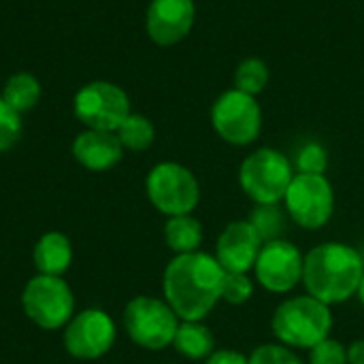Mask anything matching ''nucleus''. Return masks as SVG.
<instances>
[{
	"label": "nucleus",
	"instance_id": "nucleus-29",
	"mask_svg": "<svg viewBox=\"0 0 364 364\" xmlns=\"http://www.w3.org/2000/svg\"><path fill=\"white\" fill-rule=\"evenodd\" d=\"M348 364H364V339L354 341L348 348Z\"/></svg>",
	"mask_w": 364,
	"mask_h": 364
},
{
	"label": "nucleus",
	"instance_id": "nucleus-9",
	"mask_svg": "<svg viewBox=\"0 0 364 364\" xmlns=\"http://www.w3.org/2000/svg\"><path fill=\"white\" fill-rule=\"evenodd\" d=\"M211 124L220 139L243 147L258 139L262 128V111L256 96L241 90H228L218 96L211 107Z\"/></svg>",
	"mask_w": 364,
	"mask_h": 364
},
{
	"label": "nucleus",
	"instance_id": "nucleus-26",
	"mask_svg": "<svg viewBox=\"0 0 364 364\" xmlns=\"http://www.w3.org/2000/svg\"><path fill=\"white\" fill-rule=\"evenodd\" d=\"M250 364H303L301 358L284 343H267L258 346L252 356Z\"/></svg>",
	"mask_w": 364,
	"mask_h": 364
},
{
	"label": "nucleus",
	"instance_id": "nucleus-11",
	"mask_svg": "<svg viewBox=\"0 0 364 364\" xmlns=\"http://www.w3.org/2000/svg\"><path fill=\"white\" fill-rule=\"evenodd\" d=\"M64 348L77 360H96L111 352L117 328L102 309H83L64 326Z\"/></svg>",
	"mask_w": 364,
	"mask_h": 364
},
{
	"label": "nucleus",
	"instance_id": "nucleus-1",
	"mask_svg": "<svg viewBox=\"0 0 364 364\" xmlns=\"http://www.w3.org/2000/svg\"><path fill=\"white\" fill-rule=\"evenodd\" d=\"M226 271L205 252L175 256L162 277L164 301L181 322H203L222 301Z\"/></svg>",
	"mask_w": 364,
	"mask_h": 364
},
{
	"label": "nucleus",
	"instance_id": "nucleus-3",
	"mask_svg": "<svg viewBox=\"0 0 364 364\" xmlns=\"http://www.w3.org/2000/svg\"><path fill=\"white\" fill-rule=\"evenodd\" d=\"M273 335L288 348L311 350L331 335V307L309 294L292 296L279 303L271 320Z\"/></svg>",
	"mask_w": 364,
	"mask_h": 364
},
{
	"label": "nucleus",
	"instance_id": "nucleus-4",
	"mask_svg": "<svg viewBox=\"0 0 364 364\" xmlns=\"http://www.w3.org/2000/svg\"><path fill=\"white\" fill-rule=\"evenodd\" d=\"M294 179L292 162L277 149L250 154L239 168V186L256 205H279Z\"/></svg>",
	"mask_w": 364,
	"mask_h": 364
},
{
	"label": "nucleus",
	"instance_id": "nucleus-5",
	"mask_svg": "<svg viewBox=\"0 0 364 364\" xmlns=\"http://www.w3.org/2000/svg\"><path fill=\"white\" fill-rule=\"evenodd\" d=\"M124 328L139 348L160 352L173 346L179 318L166 301L156 296H134L124 309Z\"/></svg>",
	"mask_w": 364,
	"mask_h": 364
},
{
	"label": "nucleus",
	"instance_id": "nucleus-10",
	"mask_svg": "<svg viewBox=\"0 0 364 364\" xmlns=\"http://www.w3.org/2000/svg\"><path fill=\"white\" fill-rule=\"evenodd\" d=\"M286 211L292 222L305 230H320L335 211V192L324 175L296 173L286 196Z\"/></svg>",
	"mask_w": 364,
	"mask_h": 364
},
{
	"label": "nucleus",
	"instance_id": "nucleus-14",
	"mask_svg": "<svg viewBox=\"0 0 364 364\" xmlns=\"http://www.w3.org/2000/svg\"><path fill=\"white\" fill-rule=\"evenodd\" d=\"M262 245L264 243L250 220H239L228 224L218 237L215 260L226 273H247L254 269Z\"/></svg>",
	"mask_w": 364,
	"mask_h": 364
},
{
	"label": "nucleus",
	"instance_id": "nucleus-2",
	"mask_svg": "<svg viewBox=\"0 0 364 364\" xmlns=\"http://www.w3.org/2000/svg\"><path fill=\"white\" fill-rule=\"evenodd\" d=\"M363 275V256L339 241L320 243L303 260V284L307 294L328 307L356 296Z\"/></svg>",
	"mask_w": 364,
	"mask_h": 364
},
{
	"label": "nucleus",
	"instance_id": "nucleus-12",
	"mask_svg": "<svg viewBox=\"0 0 364 364\" xmlns=\"http://www.w3.org/2000/svg\"><path fill=\"white\" fill-rule=\"evenodd\" d=\"M303 260L305 258L296 245L286 239H277L262 245L254 273L264 290L273 294H288L299 282H303Z\"/></svg>",
	"mask_w": 364,
	"mask_h": 364
},
{
	"label": "nucleus",
	"instance_id": "nucleus-28",
	"mask_svg": "<svg viewBox=\"0 0 364 364\" xmlns=\"http://www.w3.org/2000/svg\"><path fill=\"white\" fill-rule=\"evenodd\" d=\"M205 364H250V358H245L241 352L235 350H215Z\"/></svg>",
	"mask_w": 364,
	"mask_h": 364
},
{
	"label": "nucleus",
	"instance_id": "nucleus-6",
	"mask_svg": "<svg viewBox=\"0 0 364 364\" xmlns=\"http://www.w3.org/2000/svg\"><path fill=\"white\" fill-rule=\"evenodd\" d=\"M21 307L28 320L43 331L64 328L75 316V296L70 286L55 275H34L23 292Z\"/></svg>",
	"mask_w": 364,
	"mask_h": 364
},
{
	"label": "nucleus",
	"instance_id": "nucleus-8",
	"mask_svg": "<svg viewBox=\"0 0 364 364\" xmlns=\"http://www.w3.org/2000/svg\"><path fill=\"white\" fill-rule=\"evenodd\" d=\"M75 117L90 130L115 132L132 113L128 94L111 81L85 83L73 100Z\"/></svg>",
	"mask_w": 364,
	"mask_h": 364
},
{
	"label": "nucleus",
	"instance_id": "nucleus-24",
	"mask_svg": "<svg viewBox=\"0 0 364 364\" xmlns=\"http://www.w3.org/2000/svg\"><path fill=\"white\" fill-rule=\"evenodd\" d=\"M21 136V115L0 96V154L15 147Z\"/></svg>",
	"mask_w": 364,
	"mask_h": 364
},
{
	"label": "nucleus",
	"instance_id": "nucleus-17",
	"mask_svg": "<svg viewBox=\"0 0 364 364\" xmlns=\"http://www.w3.org/2000/svg\"><path fill=\"white\" fill-rule=\"evenodd\" d=\"M173 348L188 360H207L215 352V337L203 322H179Z\"/></svg>",
	"mask_w": 364,
	"mask_h": 364
},
{
	"label": "nucleus",
	"instance_id": "nucleus-23",
	"mask_svg": "<svg viewBox=\"0 0 364 364\" xmlns=\"http://www.w3.org/2000/svg\"><path fill=\"white\" fill-rule=\"evenodd\" d=\"M254 294V282L247 277V273H226L224 286H222V301L230 305H243Z\"/></svg>",
	"mask_w": 364,
	"mask_h": 364
},
{
	"label": "nucleus",
	"instance_id": "nucleus-16",
	"mask_svg": "<svg viewBox=\"0 0 364 364\" xmlns=\"http://www.w3.org/2000/svg\"><path fill=\"white\" fill-rule=\"evenodd\" d=\"M32 260L41 275L62 277L73 262L70 239L62 232H45L34 245Z\"/></svg>",
	"mask_w": 364,
	"mask_h": 364
},
{
	"label": "nucleus",
	"instance_id": "nucleus-13",
	"mask_svg": "<svg viewBox=\"0 0 364 364\" xmlns=\"http://www.w3.org/2000/svg\"><path fill=\"white\" fill-rule=\"evenodd\" d=\"M196 19L194 0H151L145 15V30L160 47L181 43Z\"/></svg>",
	"mask_w": 364,
	"mask_h": 364
},
{
	"label": "nucleus",
	"instance_id": "nucleus-18",
	"mask_svg": "<svg viewBox=\"0 0 364 364\" xmlns=\"http://www.w3.org/2000/svg\"><path fill=\"white\" fill-rule=\"evenodd\" d=\"M164 239H166V245L177 256L194 254V252H198V247L203 243V226L192 213L175 215V218H168V222L164 226Z\"/></svg>",
	"mask_w": 364,
	"mask_h": 364
},
{
	"label": "nucleus",
	"instance_id": "nucleus-21",
	"mask_svg": "<svg viewBox=\"0 0 364 364\" xmlns=\"http://www.w3.org/2000/svg\"><path fill=\"white\" fill-rule=\"evenodd\" d=\"M288 211H284L279 205H256L250 224L256 228L262 243H271L284 239L288 230Z\"/></svg>",
	"mask_w": 364,
	"mask_h": 364
},
{
	"label": "nucleus",
	"instance_id": "nucleus-27",
	"mask_svg": "<svg viewBox=\"0 0 364 364\" xmlns=\"http://www.w3.org/2000/svg\"><path fill=\"white\" fill-rule=\"evenodd\" d=\"M309 364H348V348L341 341L326 337L309 350Z\"/></svg>",
	"mask_w": 364,
	"mask_h": 364
},
{
	"label": "nucleus",
	"instance_id": "nucleus-30",
	"mask_svg": "<svg viewBox=\"0 0 364 364\" xmlns=\"http://www.w3.org/2000/svg\"><path fill=\"white\" fill-rule=\"evenodd\" d=\"M356 296H358L360 305L364 307V275H363V279H360V286H358V292H356Z\"/></svg>",
	"mask_w": 364,
	"mask_h": 364
},
{
	"label": "nucleus",
	"instance_id": "nucleus-19",
	"mask_svg": "<svg viewBox=\"0 0 364 364\" xmlns=\"http://www.w3.org/2000/svg\"><path fill=\"white\" fill-rule=\"evenodd\" d=\"M41 83L32 73H15L13 77L6 79L4 90H2V98L4 102L15 109L19 115L34 109L41 100Z\"/></svg>",
	"mask_w": 364,
	"mask_h": 364
},
{
	"label": "nucleus",
	"instance_id": "nucleus-22",
	"mask_svg": "<svg viewBox=\"0 0 364 364\" xmlns=\"http://www.w3.org/2000/svg\"><path fill=\"white\" fill-rule=\"evenodd\" d=\"M269 83V68L260 58H245L235 73V87L256 96L260 94Z\"/></svg>",
	"mask_w": 364,
	"mask_h": 364
},
{
	"label": "nucleus",
	"instance_id": "nucleus-15",
	"mask_svg": "<svg viewBox=\"0 0 364 364\" xmlns=\"http://www.w3.org/2000/svg\"><path fill=\"white\" fill-rule=\"evenodd\" d=\"M73 156L83 168L100 173L119 164L124 147L115 132L85 128L73 141Z\"/></svg>",
	"mask_w": 364,
	"mask_h": 364
},
{
	"label": "nucleus",
	"instance_id": "nucleus-20",
	"mask_svg": "<svg viewBox=\"0 0 364 364\" xmlns=\"http://www.w3.org/2000/svg\"><path fill=\"white\" fill-rule=\"evenodd\" d=\"M119 143L124 149H130V151H145L151 147L154 139H156V128L154 124L141 115V113H130L122 126L115 130Z\"/></svg>",
	"mask_w": 364,
	"mask_h": 364
},
{
	"label": "nucleus",
	"instance_id": "nucleus-7",
	"mask_svg": "<svg viewBox=\"0 0 364 364\" xmlns=\"http://www.w3.org/2000/svg\"><path fill=\"white\" fill-rule=\"evenodd\" d=\"M145 190L151 205L168 218L192 213L200 200V186L194 173L177 162L156 164L145 179Z\"/></svg>",
	"mask_w": 364,
	"mask_h": 364
},
{
	"label": "nucleus",
	"instance_id": "nucleus-25",
	"mask_svg": "<svg viewBox=\"0 0 364 364\" xmlns=\"http://www.w3.org/2000/svg\"><path fill=\"white\" fill-rule=\"evenodd\" d=\"M326 166H328V156L320 143H307L296 156V171L303 175H324Z\"/></svg>",
	"mask_w": 364,
	"mask_h": 364
}]
</instances>
